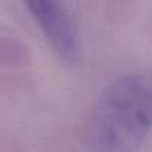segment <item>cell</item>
I'll list each match as a JSON object with an SVG mask.
<instances>
[{"label": "cell", "instance_id": "1", "mask_svg": "<svg viewBox=\"0 0 152 152\" xmlns=\"http://www.w3.org/2000/svg\"><path fill=\"white\" fill-rule=\"evenodd\" d=\"M152 131V73H130L97 97L88 137L99 152H133Z\"/></svg>", "mask_w": 152, "mask_h": 152}, {"label": "cell", "instance_id": "2", "mask_svg": "<svg viewBox=\"0 0 152 152\" xmlns=\"http://www.w3.org/2000/svg\"><path fill=\"white\" fill-rule=\"evenodd\" d=\"M26 6L52 49L66 60H75L81 43L78 21L70 6L54 0H31Z\"/></svg>", "mask_w": 152, "mask_h": 152}]
</instances>
